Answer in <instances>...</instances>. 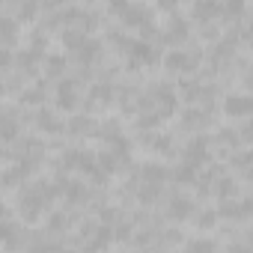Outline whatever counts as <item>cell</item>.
<instances>
[{"instance_id": "cell-9", "label": "cell", "mask_w": 253, "mask_h": 253, "mask_svg": "<svg viewBox=\"0 0 253 253\" xmlns=\"http://www.w3.org/2000/svg\"><path fill=\"white\" fill-rule=\"evenodd\" d=\"M60 104H63V107H72V104H75V86H72L69 81L60 86Z\"/></svg>"}, {"instance_id": "cell-1", "label": "cell", "mask_w": 253, "mask_h": 253, "mask_svg": "<svg viewBox=\"0 0 253 253\" xmlns=\"http://www.w3.org/2000/svg\"><path fill=\"white\" fill-rule=\"evenodd\" d=\"M223 110H226L229 116H238V119L253 116V95H226Z\"/></svg>"}, {"instance_id": "cell-8", "label": "cell", "mask_w": 253, "mask_h": 253, "mask_svg": "<svg viewBox=\"0 0 253 253\" xmlns=\"http://www.w3.org/2000/svg\"><path fill=\"white\" fill-rule=\"evenodd\" d=\"M217 12H220L217 3H197V6H194V15H197V18H209V15H217Z\"/></svg>"}, {"instance_id": "cell-12", "label": "cell", "mask_w": 253, "mask_h": 253, "mask_svg": "<svg viewBox=\"0 0 253 253\" xmlns=\"http://www.w3.org/2000/svg\"><path fill=\"white\" fill-rule=\"evenodd\" d=\"M214 217H217V214H214V211H206V217H200V226H209V223H211V220H214Z\"/></svg>"}, {"instance_id": "cell-13", "label": "cell", "mask_w": 253, "mask_h": 253, "mask_svg": "<svg viewBox=\"0 0 253 253\" xmlns=\"http://www.w3.org/2000/svg\"><path fill=\"white\" fill-rule=\"evenodd\" d=\"M229 253H250V250H247L244 244H232V247H229Z\"/></svg>"}, {"instance_id": "cell-4", "label": "cell", "mask_w": 253, "mask_h": 253, "mask_svg": "<svg viewBox=\"0 0 253 253\" xmlns=\"http://www.w3.org/2000/svg\"><path fill=\"white\" fill-rule=\"evenodd\" d=\"M247 209H250L247 203H232V200H223L220 203V214H226V217H244Z\"/></svg>"}, {"instance_id": "cell-7", "label": "cell", "mask_w": 253, "mask_h": 253, "mask_svg": "<svg viewBox=\"0 0 253 253\" xmlns=\"http://www.w3.org/2000/svg\"><path fill=\"white\" fill-rule=\"evenodd\" d=\"M188 253H214V244L209 238H197V241L188 244Z\"/></svg>"}, {"instance_id": "cell-14", "label": "cell", "mask_w": 253, "mask_h": 253, "mask_svg": "<svg viewBox=\"0 0 253 253\" xmlns=\"http://www.w3.org/2000/svg\"><path fill=\"white\" fill-rule=\"evenodd\" d=\"M241 9H244L241 3H229V9H226V12H229V15H235V12H241Z\"/></svg>"}, {"instance_id": "cell-5", "label": "cell", "mask_w": 253, "mask_h": 253, "mask_svg": "<svg viewBox=\"0 0 253 253\" xmlns=\"http://www.w3.org/2000/svg\"><path fill=\"white\" fill-rule=\"evenodd\" d=\"M131 54H134V63H152L155 60V51L149 48V45H143V42H137V45H131Z\"/></svg>"}, {"instance_id": "cell-10", "label": "cell", "mask_w": 253, "mask_h": 253, "mask_svg": "<svg viewBox=\"0 0 253 253\" xmlns=\"http://www.w3.org/2000/svg\"><path fill=\"white\" fill-rule=\"evenodd\" d=\"M39 125H42V128H48V131H60V128H63V125H60L54 116H45V113L39 116Z\"/></svg>"}, {"instance_id": "cell-6", "label": "cell", "mask_w": 253, "mask_h": 253, "mask_svg": "<svg viewBox=\"0 0 253 253\" xmlns=\"http://www.w3.org/2000/svg\"><path fill=\"white\" fill-rule=\"evenodd\" d=\"M167 63H170L173 69H194V63H197V60H194V57H188V54H170V57H167Z\"/></svg>"}, {"instance_id": "cell-3", "label": "cell", "mask_w": 253, "mask_h": 253, "mask_svg": "<svg viewBox=\"0 0 253 253\" xmlns=\"http://www.w3.org/2000/svg\"><path fill=\"white\" fill-rule=\"evenodd\" d=\"M191 211H194V203L185 200V197H176V200L170 203V217H173V220H185Z\"/></svg>"}, {"instance_id": "cell-15", "label": "cell", "mask_w": 253, "mask_h": 253, "mask_svg": "<svg viewBox=\"0 0 253 253\" xmlns=\"http://www.w3.org/2000/svg\"><path fill=\"white\" fill-rule=\"evenodd\" d=\"M244 137H247V140H253V119H250V125L244 128Z\"/></svg>"}, {"instance_id": "cell-16", "label": "cell", "mask_w": 253, "mask_h": 253, "mask_svg": "<svg viewBox=\"0 0 253 253\" xmlns=\"http://www.w3.org/2000/svg\"><path fill=\"white\" fill-rule=\"evenodd\" d=\"M247 39H250V42H253V27H250V30H247Z\"/></svg>"}, {"instance_id": "cell-2", "label": "cell", "mask_w": 253, "mask_h": 253, "mask_svg": "<svg viewBox=\"0 0 253 253\" xmlns=\"http://www.w3.org/2000/svg\"><path fill=\"white\" fill-rule=\"evenodd\" d=\"M185 158H188V164H191V167H200V164L209 158V143H206L203 137H197V140L185 149Z\"/></svg>"}, {"instance_id": "cell-11", "label": "cell", "mask_w": 253, "mask_h": 253, "mask_svg": "<svg viewBox=\"0 0 253 253\" xmlns=\"http://www.w3.org/2000/svg\"><path fill=\"white\" fill-rule=\"evenodd\" d=\"M12 134H15V122H12V116H6V119H3V137L9 140Z\"/></svg>"}]
</instances>
